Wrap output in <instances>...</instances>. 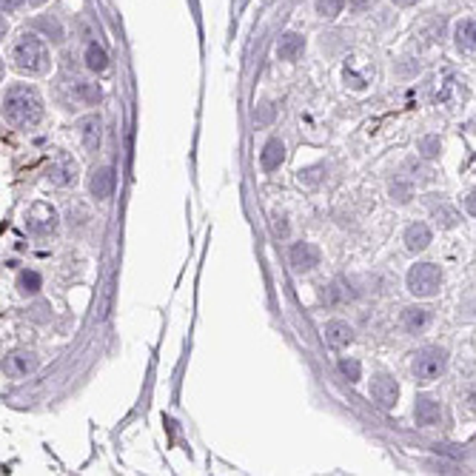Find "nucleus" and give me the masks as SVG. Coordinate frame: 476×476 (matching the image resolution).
I'll use <instances>...</instances> for the list:
<instances>
[{
  "instance_id": "obj_5",
  "label": "nucleus",
  "mask_w": 476,
  "mask_h": 476,
  "mask_svg": "<svg viewBox=\"0 0 476 476\" xmlns=\"http://www.w3.org/2000/svg\"><path fill=\"white\" fill-rule=\"evenodd\" d=\"M26 225L29 231L37 234V237H49L57 231V211L52 209L49 203H34L29 214H26Z\"/></svg>"
},
{
  "instance_id": "obj_15",
  "label": "nucleus",
  "mask_w": 476,
  "mask_h": 476,
  "mask_svg": "<svg viewBox=\"0 0 476 476\" xmlns=\"http://www.w3.org/2000/svg\"><path fill=\"white\" fill-rule=\"evenodd\" d=\"M285 160V146H282V140H268L265 143V149L260 154V165H262V172H277L280 165Z\"/></svg>"
},
{
  "instance_id": "obj_27",
  "label": "nucleus",
  "mask_w": 476,
  "mask_h": 476,
  "mask_svg": "<svg viewBox=\"0 0 476 476\" xmlns=\"http://www.w3.org/2000/svg\"><path fill=\"white\" fill-rule=\"evenodd\" d=\"M340 371H342V374H345L351 382H360V374H362V371H360V362H357V360H340Z\"/></svg>"
},
{
  "instance_id": "obj_31",
  "label": "nucleus",
  "mask_w": 476,
  "mask_h": 476,
  "mask_svg": "<svg viewBox=\"0 0 476 476\" xmlns=\"http://www.w3.org/2000/svg\"><path fill=\"white\" fill-rule=\"evenodd\" d=\"M0 3H3V14H6V12H14L20 3H23V0H0Z\"/></svg>"
},
{
  "instance_id": "obj_3",
  "label": "nucleus",
  "mask_w": 476,
  "mask_h": 476,
  "mask_svg": "<svg viewBox=\"0 0 476 476\" xmlns=\"http://www.w3.org/2000/svg\"><path fill=\"white\" fill-rule=\"evenodd\" d=\"M442 285V274L433 262H417L408 271V291L413 297H433Z\"/></svg>"
},
{
  "instance_id": "obj_16",
  "label": "nucleus",
  "mask_w": 476,
  "mask_h": 476,
  "mask_svg": "<svg viewBox=\"0 0 476 476\" xmlns=\"http://www.w3.org/2000/svg\"><path fill=\"white\" fill-rule=\"evenodd\" d=\"M100 117L97 114H89V117H83L80 120V140H83V146H86L89 152H97L100 149Z\"/></svg>"
},
{
  "instance_id": "obj_19",
  "label": "nucleus",
  "mask_w": 476,
  "mask_h": 476,
  "mask_svg": "<svg viewBox=\"0 0 476 476\" xmlns=\"http://www.w3.org/2000/svg\"><path fill=\"white\" fill-rule=\"evenodd\" d=\"M302 49H305V43H302V37H300V34H294V32L282 34V40H280V57H282V60H294V57H300Z\"/></svg>"
},
{
  "instance_id": "obj_17",
  "label": "nucleus",
  "mask_w": 476,
  "mask_h": 476,
  "mask_svg": "<svg viewBox=\"0 0 476 476\" xmlns=\"http://www.w3.org/2000/svg\"><path fill=\"white\" fill-rule=\"evenodd\" d=\"M405 245H408V251H425V248L431 245V229H428L425 223L408 225V231H405Z\"/></svg>"
},
{
  "instance_id": "obj_1",
  "label": "nucleus",
  "mask_w": 476,
  "mask_h": 476,
  "mask_svg": "<svg viewBox=\"0 0 476 476\" xmlns=\"http://www.w3.org/2000/svg\"><path fill=\"white\" fill-rule=\"evenodd\" d=\"M43 114V106H40V97L29 89V86H12L3 97V117L9 126L23 129V126H34Z\"/></svg>"
},
{
  "instance_id": "obj_18",
  "label": "nucleus",
  "mask_w": 476,
  "mask_h": 476,
  "mask_svg": "<svg viewBox=\"0 0 476 476\" xmlns=\"http://www.w3.org/2000/svg\"><path fill=\"white\" fill-rule=\"evenodd\" d=\"M402 325L411 331V334H420V331H425L431 325V311L428 308H405V314H402Z\"/></svg>"
},
{
  "instance_id": "obj_14",
  "label": "nucleus",
  "mask_w": 476,
  "mask_h": 476,
  "mask_svg": "<svg viewBox=\"0 0 476 476\" xmlns=\"http://www.w3.org/2000/svg\"><path fill=\"white\" fill-rule=\"evenodd\" d=\"M453 43L459 52H476V17H465L453 26Z\"/></svg>"
},
{
  "instance_id": "obj_20",
  "label": "nucleus",
  "mask_w": 476,
  "mask_h": 476,
  "mask_svg": "<svg viewBox=\"0 0 476 476\" xmlns=\"http://www.w3.org/2000/svg\"><path fill=\"white\" fill-rule=\"evenodd\" d=\"M86 66L92 72H106L109 69V54H106V49L97 46V43H89L86 46Z\"/></svg>"
},
{
  "instance_id": "obj_10",
  "label": "nucleus",
  "mask_w": 476,
  "mask_h": 476,
  "mask_svg": "<svg viewBox=\"0 0 476 476\" xmlns=\"http://www.w3.org/2000/svg\"><path fill=\"white\" fill-rule=\"evenodd\" d=\"M114 183H117L114 169H109V165H103V169H94L92 180H89L92 197H97V200H109L112 192H114Z\"/></svg>"
},
{
  "instance_id": "obj_22",
  "label": "nucleus",
  "mask_w": 476,
  "mask_h": 476,
  "mask_svg": "<svg viewBox=\"0 0 476 476\" xmlns=\"http://www.w3.org/2000/svg\"><path fill=\"white\" fill-rule=\"evenodd\" d=\"M40 285H43V280H40L37 271H20V277H17L20 294H37V291H40Z\"/></svg>"
},
{
  "instance_id": "obj_7",
  "label": "nucleus",
  "mask_w": 476,
  "mask_h": 476,
  "mask_svg": "<svg viewBox=\"0 0 476 476\" xmlns=\"http://www.w3.org/2000/svg\"><path fill=\"white\" fill-rule=\"evenodd\" d=\"M46 174H49V180H52L54 185H60V189H66V185L77 183V163H74L72 154L57 152L54 160L49 163V172H46Z\"/></svg>"
},
{
  "instance_id": "obj_28",
  "label": "nucleus",
  "mask_w": 476,
  "mask_h": 476,
  "mask_svg": "<svg viewBox=\"0 0 476 476\" xmlns=\"http://www.w3.org/2000/svg\"><path fill=\"white\" fill-rule=\"evenodd\" d=\"M465 209H468L470 217H476V192H468L465 194Z\"/></svg>"
},
{
  "instance_id": "obj_30",
  "label": "nucleus",
  "mask_w": 476,
  "mask_h": 476,
  "mask_svg": "<svg viewBox=\"0 0 476 476\" xmlns=\"http://www.w3.org/2000/svg\"><path fill=\"white\" fill-rule=\"evenodd\" d=\"M465 402H468V408L470 411H476V385L468 391V394H465Z\"/></svg>"
},
{
  "instance_id": "obj_24",
  "label": "nucleus",
  "mask_w": 476,
  "mask_h": 476,
  "mask_svg": "<svg viewBox=\"0 0 476 476\" xmlns=\"http://www.w3.org/2000/svg\"><path fill=\"white\" fill-rule=\"evenodd\" d=\"M77 97L83 103H89V106H94V103L100 100V89H97V83H77Z\"/></svg>"
},
{
  "instance_id": "obj_23",
  "label": "nucleus",
  "mask_w": 476,
  "mask_h": 476,
  "mask_svg": "<svg viewBox=\"0 0 476 476\" xmlns=\"http://www.w3.org/2000/svg\"><path fill=\"white\" fill-rule=\"evenodd\" d=\"M351 294H348V288L342 285V282H331L325 291H322V302L325 305H337V302H342V300H348Z\"/></svg>"
},
{
  "instance_id": "obj_11",
  "label": "nucleus",
  "mask_w": 476,
  "mask_h": 476,
  "mask_svg": "<svg viewBox=\"0 0 476 476\" xmlns=\"http://www.w3.org/2000/svg\"><path fill=\"white\" fill-rule=\"evenodd\" d=\"M371 397H374L377 405H382V408H394L397 397H400V385L391 377H377L374 385H371Z\"/></svg>"
},
{
  "instance_id": "obj_8",
  "label": "nucleus",
  "mask_w": 476,
  "mask_h": 476,
  "mask_svg": "<svg viewBox=\"0 0 476 476\" xmlns=\"http://www.w3.org/2000/svg\"><path fill=\"white\" fill-rule=\"evenodd\" d=\"M34 368H37V357L32 354V351H14V354H9L3 360V374L9 380H23V377L32 374Z\"/></svg>"
},
{
  "instance_id": "obj_12",
  "label": "nucleus",
  "mask_w": 476,
  "mask_h": 476,
  "mask_svg": "<svg viewBox=\"0 0 476 476\" xmlns=\"http://www.w3.org/2000/svg\"><path fill=\"white\" fill-rule=\"evenodd\" d=\"M325 342L331 345V348H348L351 342H354V328H351L348 322H342V320H331L328 325H325Z\"/></svg>"
},
{
  "instance_id": "obj_29",
  "label": "nucleus",
  "mask_w": 476,
  "mask_h": 476,
  "mask_svg": "<svg viewBox=\"0 0 476 476\" xmlns=\"http://www.w3.org/2000/svg\"><path fill=\"white\" fill-rule=\"evenodd\" d=\"M348 3H351V9H354V12H362V9L371 6V0H348Z\"/></svg>"
},
{
  "instance_id": "obj_33",
  "label": "nucleus",
  "mask_w": 476,
  "mask_h": 476,
  "mask_svg": "<svg viewBox=\"0 0 476 476\" xmlns=\"http://www.w3.org/2000/svg\"><path fill=\"white\" fill-rule=\"evenodd\" d=\"M32 3H34V6H37V3H43V0H32Z\"/></svg>"
},
{
  "instance_id": "obj_21",
  "label": "nucleus",
  "mask_w": 476,
  "mask_h": 476,
  "mask_svg": "<svg viewBox=\"0 0 476 476\" xmlns=\"http://www.w3.org/2000/svg\"><path fill=\"white\" fill-rule=\"evenodd\" d=\"M431 217H433V223L439 225V229H453V225L459 223V214H457V209H451V205H433V211H431Z\"/></svg>"
},
{
  "instance_id": "obj_25",
  "label": "nucleus",
  "mask_w": 476,
  "mask_h": 476,
  "mask_svg": "<svg viewBox=\"0 0 476 476\" xmlns=\"http://www.w3.org/2000/svg\"><path fill=\"white\" fill-rule=\"evenodd\" d=\"M345 6V0H317V12L322 17H337Z\"/></svg>"
},
{
  "instance_id": "obj_13",
  "label": "nucleus",
  "mask_w": 476,
  "mask_h": 476,
  "mask_svg": "<svg viewBox=\"0 0 476 476\" xmlns=\"http://www.w3.org/2000/svg\"><path fill=\"white\" fill-rule=\"evenodd\" d=\"M413 413H417V425L431 428V425H437L442 420V405L437 400H431V397H417V408H413Z\"/></svg>"
},
{
  "instance_id": "obj_6",
  "label": "nucleus",
  "mask_w": 476,
  "mask_h": 476,
  "mask_svg": "<svg viewBox=\"0 0 476 476\" xmlns=\"http://www.w3.org/2000/svg\"><path fill=\"white\" fill-rule=\"evenodd\" d=\"M437 103H442L445 109H453V106H459V103L468 97V86H465V80L457 77V74H442V80L437 83Z\"/></svg>"
},
{
  "instance_id": "obj_9",
  "label": "nucleus",
  "mask_w": 476,
  "mask_h": 476,
  "mask_svg": "<svg viewBox=\"0 0 476 476\" xmlns=\"http://www.w3.org/2000/svg\"><path fill=\"white\" fill-rule=\"evenodd\" d=\"M291 265L297 268V271H311V268L320 265V248L311 245V242H297L291 248Z\"/></svg>"
},
{
  "instance_id": "obj_32",
  "label": "nucleus",
  "mask_w": 476,
  "mask_h": 476,
  "mask_svg": "<svg viewBox=\"0 0 476 476\" xmlns=\"http://www.w3.org/2000/svg\"><path fill=\"white\" fill-rule=\"evenodd\" d=\"M397 6H411V3H417V0H394Z\"/></svg>"
},
{
  "instance_id": "obj_2",
  "label": "nucleus",
  "mask_w": 476,
  "mask_h": 476,
  "mask_svg": "<svg viewBox=\"0 0 476 476\" xmlns=\"http://www.w3.org/2000/svg\"><path fill=\"white\" fill-rule=\"evenodd\" d=\"M12 60H14V66L20 72L40 74V72H46V66H49V52H46L43 40H40L37 34H23L14 43V49H12Z\"/></svg>"
},
{
  "instance_id": "obj_4",
  "label": "nucleus",
  "mask_w": 476,
  "mask_h": 476,
  "mask_svg": "<svg viewBox=\"0 0 476 476\" xmlns=\"http://www.w3.org/2000/svg\"><path fill=\"white\" fill-rule=\"evenodd\" d=\"M448 368V354L442 348H422L417 357H413V377L417 382H433L445 374Z\"/></svg>"
},
{
  "instance_id": "obj_26",
  "label": "nucleus",
  "mask_w": 476,
  "mask_h": 476,
  "mask_svg": "<svg viewBox=\"0 0 476 476\" xmlns=\"http://www.w3.org/2000/svg\"><path fill=\"white\" fill-rule=\"evenodd\" d=\"M439 149H442V143H439V137H433V134H428V137H422L420 140V152H422V157H437L439 154Z\"/></svg>"
}]
</instances>
